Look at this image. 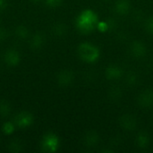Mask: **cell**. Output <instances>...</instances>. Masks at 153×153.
<instances>
[{"instance_id": "obj_1", "label": "cell", "mask_w": 153, "mask_h": 153, "mask_svg": "<svg viewBox=\"0 0 153 153\" xmlns=\"http://www.w3.org/2000/svg\"><path fill=\"white\" fill-rule=\"evenodd\" d=\"M99 18L97 13L91 10H83L76 18V26L82 33H90L97 28Z\"/></svg>"}, {"instance_id": "obj_2", "label": "cell", "mask_w": 153, "mask_h": 153, "mask_svg": "<svg viewBox=\"0 0 153 153\" xmlns=\"http://www.w3.org/2000/svg\"><path fill=\"white\" fill-rule=\"evenodd\" d=\"M78 54L82 60L90 64L96 62L100 56V49L95 45L89 42H83L79 45Z\"/></svg>"}, {"instance_id": "obj_3", "label": "cell", "mask_w": 153, "mask_h": 153, "mask_svg": "<svg viewBox=\"0 0 153 153\" xmlns=\"http://www.w3.org/2000/svg\"><path fill=\"white\" fill-rule=\"evenodd\" d=\"M59 144L60 142L58 137L52 133L47 134L41 142L42 150L47 152H56L59 148Z\"/></svg>"}, {"instance_id": "obj_4", "label": "cell", "mask_w": 153, "mask_h": 153, "mask_svg": "<svg viewBox=\"0 0 153 153\" xmlns=\"http://www.w3.org/2000/svg\"><path fill=\"white\" fill-rule=\"evenodd\" d=\"M33 120V117L30 113L23 111L16 116L15 124L20 128H27L32 125Z\"/></svg>"}, {"instance_id": "obj_5", "label": "cell", "mask_w": 153, "mask_h": 153, "mask_svg": "<svg viewBox=\"0 0 153 153\" xmlns=\"http://www.w3.org/2000/svg\"><path fill=\"white\" fill-rule=\"evenodd\" d=\"M138 104L143 108H151L153 106V91L145 90L141 92L137 99Z\"/></svg>"}, {"instance_id": "obj_6", "label": "cell", "mask_w": 153, "mask_h": 153, "mask_svg": "<svg viewBox=\"0 0 153 153\" xmlns=\"http://www.w3.org/2000/svg\"><path fill=\"white\" fill-rule=\"evenodd\" d=\"M119 125L123 129L127 131H132L135 129L137 126V120L134 116L126 114L119 118Z\"/></svg>"}, {"instance_id": "obj_7", "label": "cell", "mask_w": 153, "mask_h": 153, "mask_svg": "<svg viewBox=\"0 0 153 153\" xmlns=\"http://www.w3.org/2000/svg\"><path fill=\"white\" fill-rule=\"evenodd\" d=\"M131 53L132 55L136 57V58H142L143 56H145L146 53H147V48L146 45L144 43H143L142 41H134L131 45Z\"/></svg>"}, {"instance_id": "obj_8", "label": "cell", "mask_w": 153, "mask_h": 153, "mask_svg": "<svg viewBox=\"0 0 153 153\" xmlns=\"http://www.w3.org/2000/svg\"><path fill=\"white\" fill-rule=\"evenodd\" d=\"M123 74L124 73H123L122 68L118 65H108L105 71V75H106L107 79L111 80V81L120 79L123 76Z\"/></svg>"}, {"instance_id": "obj_9", "label": "cell", "mask_w": 153, "mask_h": 153, "mask_svg": "<svg viewBox=\"0 0 153 153\" xmlns=\"http://www.w3.org/2000/svg\"><path fill=\"white\" fill-rule=\"evenodd\" d=\"M74 79V73L70 70H64L60 72L57 75V82L62 86H68L70 85Z\"/></svg>"}, {"instance_id": "obj_10", "label": "cell", "mask_w": 153, "mask_h": 153, "mask_svg": "<svg viewBox=\"0 0 153 153\" xmlns=\"http://www.w3.org/2000/svg\"><path fill=\"white\" fill-rule=\"evenodd\" d=\"M4 61L10 66L17 65L21 61V56L19 52L14 49H9L4 54Z\"/></svg>"}, {"instance_id": "obj_11", "label": "cell", "mask_w": 153, "mask_h": 153, "mask_svg": "<svg viewBox=\"0 0 153 153\" xmlns=\"http://www.w3.org/2000/svg\"><path fill=\"white\" fill-rule=\"evenodd\" d=\"M114 9L119 15H126L131 10V3L129 0H117L115 4Z\"/></svg>"}, {"instance_id": "obj_12", "label": "cell", "mask_w": 153, "mask_h": 153, "mask_svg": "<svg viewBox=\"0 0 153 153\" xmlns=\"http://www.w3.org/2000/svg\"><path fill=\"white\" fill-rule=\"evenodd\" d=\"M99 135L95 131H91L86 134L84 136V143L88 147H94L99 143Z\"/></svg>"}, {"instance_id": "obj_13", "label": "cell", "mask_w": 153, "mask_h": 153, "mask_svg": "<svg viewBox=\"0 0 153 153\" xmlns=\"http://www.w3.org/2000/svg\"><path fill=\"white\" fill-rule=\"evenodd\" d=\"M150 143V138L147 134L145 133H140L136 137V145L141 149H145L148 147Z\"/></svg>"}, {"instance_id": "obj_14", "label": "cell", "mask_w": 153, "mask_h": 153, "mask_svg": "<svg viewBox=\"0 0 153 153\" xmlns=\"http://www.w3.org/2000/svg\"><path fill=\"white\" fill-rule=\"evenodd\" d=\"M43 41H44L43 36L41 34H39V33H37L31 39L30 45H31V47L33 48H39L43 45Z\"/></svg>"}, {"instance_id": "obj_15", "label": "cell", "mask_w": 153, "mask_h": 153, "mask_svg": "<svg viewBox=\"0 0 153 153\" xmlns=\"http://www.w3.org/2000/svg\"><path fill=\"white\" fill-rule=\"evenodd\" d=\"M109 98L113 100H117L122 96V91L119 87H113L109 90Z\"/></svg>"}, {"instance_id": "obj_16", "label": "cell", "mask_w": 153, "mask_h": 153, "mask_svg": "<svg viewBox=\"0 0 153 153\" xmlns=\"http://www.w3.org/2000/svg\"><path fill=\"white\" fill-rule=\"evenodd\" d=\"M10 105L7 101H1L0 102V115L3 117L8 116L10 113Z\"/></svg>"}, {"instance_id": "obj_17", "label": "cell", "mask_w": 153, "mask_h": 153, "mask_svg": "<svg viewBox=\"0 0 153 153\" xmlns=\"http://www.w3.org/2000/svg\"><path fill=\"white\" fill-rule=\"evenodd\" d=\"M2 130L3 132L7 134V135H10L13 133L14 131V125L11 122H6L3 125V127H2Z\"/></svg>"}, {"instance_id": "obj_18", "label": "cell", "mask_w": 153, "mask_h": 153, "mask_svg": "<svg viewBox=\"0 0 153 153\" xmlns=\"http://www.w3.org/2000/svg\"><path fill=\"white\" fill-rule=\"evenodd\" d=\"M16 34L22 39H25L29 35V30L24 26H18L16 29Z\"/></svg>"}, {"instance_id": "obj_19", "label": "cell", "mask_w": 153, "mask_h": 153, "mask_svg": "<svg viewBox=\"0 0 153 153\" xmlns=\"http://www.w3.org/2000/svg\"><path fill=\"white\" fill-rule=\"evenodd\" d=\"M138 77L134 73H129L126 76V82L130 85H134L137 82Z\"/></svg>"}, {"instance_id": "obj_20", "label": "cell", "mask_w": 153, "mask_h": 153, "mask_svg": "<svg viewBox=\"0 0 153 153\" xmlns=\"http://www.w3.org/2000/svg\"><path fill=\"white\" fill-rule=\"evenodd\" d=\"M109 23L108 22H99L98 25H97V29L101 31V32H105L107 30H109Z\"/></svg>"}, {"instance_id": "obj_21", "label": "cell", "mask_w": 153, "mask_h": 153, "mask_svg": "<svg viewBox=\"0 0 153 153\" xmlns=\"http://www.w3.org/2000/svg\"><path fill=\"white\" fill-rule=\"evenodd\" d=\"M146 30L149 33L153 34V16L150 19H148L146 22Z\"/></svg>"}, {"instance_id": "obj_22", "label": "cell", "mask_w": 153, "mask_h": 153, "mask_svg": "<svg viewBox=\"0 0 153 153\" xmlns=\"http://www.w3.org/2000/svg\"><path fill=\"white\" fill-rule=\"evenodd\" d=\"M46 2H47L48 5H49L51 7H56L61 4L62 0H46Z\"/></svg>"}, {"instance_id": "obj_23", "label": "cell", "mask_w": 153, "mask_h": 153, "mask_svg": "<svg viewBox=\"0 0 153 153\" xmlns=\"http://www.w3.org/2000/svg\"><path fill=\"white\" fill-rule=\"evenodd\" d=\"M7 5L6 0H0V10H4Z\"/></svg>"}, {"instance_id": "obj_24", "label": "cell", "mask_w": 153, "mask_h": 153, "mask_svg": "<svg viewBox=\"0 0 153 153\" xmlns=\"http://www.w3.org/2000/svg\"><path fill=\"white\" fill-rule=\"evenodd\" d=\"M5 36H6V32H5V30H3V29H0V40L4 39Z\"/></svg>"}, {"instance_id": "obj_25", "label": "cell", "mask_w": 153, "mask_h": 153, "mask_svg": "<svg viewBox=\"0 0 153 153\" xmlns=\"http://www.w3.org/2000/svg\"><path fill=\"white\" fill-rule=\"evenodd\" d=\"M31 1H33V2H38V1H39V0H31Z\"/></svg>"}, {"instance_id": "obj_26", "label": "cell", "mask_w": 153, "mask_h": 153, "mask_svg": "<svg viewBox=\"0 0 153 153\" xmlns=\"http://www.w3.org/2000/svg\"><path fill=\"white\" fill-rule=\"evenodd\" d=\"M104 1H108V0H104Z\"/></svg>"}]
</instances>
